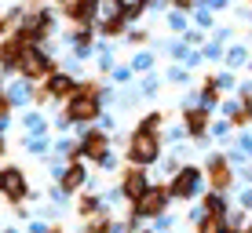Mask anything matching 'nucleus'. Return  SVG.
Segmentation results:
<instances>
[{"instance_id":"22","label":"nucleus","mask_w":252,"mask_h":233,"mask_svg":"<svg viewBox=\"0 0 252 233\" xmlns=\"http://www.w3.org/2000/svg\"><path fill=\"white\" fill-rule=\"evenodd\" d=\"M48 201H51V208H55V211H66V204H69V193H66V189L55 182V186L48 189Z\"/></svg>"},{"instance_id":"14","label":"nucleus","mask_w":252,"mask_h":233,"mask_svg":"<svg viewBox=\"0 0 252 233\" xmlns=\"http://www.w3.org/2000/svg\"><path fill=\"white\" fill-rule=\"evenodd\" d=\"M4 95L11 99V106H30V102H37V88H33L30 77H22V80H11L4 88Z\"/></svg>"},{"instance_id":"39","label":"nucleus","mask_w":252,"mask_h":233,"mask_svg":"<svg viewBox=\"0 0 252 233\" xmlns=\"http://www.w3.org/2000/svg\"><path fill=\"white\" fill-rule=\"evenodd\" d=\"M216 84H220V91H230L234 88V77L230 73H220V77H216Z\"/></svg>"},{"instance_id":"20","label":"nucleus","mask_w":252,"mask_h":233,"mask_svg":"<svg viewBox=\"0 0 252 233\" xmlns=\"http://www.w3.org/2000/svg\"><path fill=\"white\" fill-rule=\"evenodd\" d=\"M117 7H121V15H125L128 22H135L139 15L150 7V0H117Z\"/></svg>"},{"instance_id":"10","label":"nucleus","mask_w":252,"mask_h":233,"mask_svg":"<svg viewBox=\"0 0 252 233\" xmlns=\"http://www.w3.org/2000/svg\"><path fill=\"white\" fill-rule=\"evenodd\" d=\"M77 128H81V160L95 164L110 150V131L99 128V124H77Z\"/></svg>"},{"instance_id":"9","label":"nucleus","mask_w":252,"mask_h":233,"mask_svg":"<svg viewBox=\"0 0 252 233\" xmlns=\"http://www.w3.org/2000/svg\"><path fill=\"white\" fill-rule=\"evenodd\" d=\"M121 193H125V204H135L139 197L146 193V189L154 186V175H150V168H139V164H128L125 171H121Z\"/></svg>"},{"instance_id":"42","label":"nucleus","mask_w":252,"mask_h":233,"mask_svg":"<svg viewBox=\"0 0 252 233\" xmlns=\"http://www.w3.org/2000/svg\"><path fill=\"white\" fill-rule=\"evenodd\" d=\"M183 40H187V44H201V33H197V29H187Z\"/></svg>"},{"instance_id":"28","label":"nucleus","mask_w":252,"mask_h":233,"mask_svg":"<svg viewBox=\"0 0 252 233\" xmlns=\"http://www.w3.org/2000/svg\"><path fill=\"white\" fill-rule=\"evenodd\" d=\"M150 66H154V55H150V51H139L135 62H132V70H135V73H146Z\"/></svg>"},{"instance_id":"6","label":"nucleus","mask_w":252,"mask_h":233,"mask_svg":"<svg viewBox=\"0 0 252 233\" xmlns=\"http://www.w3.org/2000/svg\"><path fill=\"white\" fill-rule=\"evenodd\" d=\"M205 179H208V189H223V193H230V186L238 182V168L230 164L227 153H208V157H205Z\"/></svg>"},{"instance_id":"2","label":"nucleus","mask_w":252,"mask_h":233,"mask_svg":"<svg viewBox=\"0 0 252 233\" xmlns=\"http://www.w3.org/2000/svg\"><path fill=\"white\" fill-rule=\"evenodd\" d=\"M161 157H164V139H161V131H143V128H135V131L128 135V142H125V160H128V164L154 168V164H161Z\"/></svg>"},{"instance_id":"24","label":"nucleus","mask_w":252,"mask_h":233,"mask_svg":"<svg viewBox=\"0 0 252 233\" xmlns=\"http://www.w3.org/2000/svg\"><path fill=\"white\" fill-rule=\"evenodd\" d=\"M146 226H150L154 233H164V230H172V226H176V215H172V211H161L158 219H150Z\"/></svg>"},{"instance_id":"23","label":"nucleus","mask_w":252,"mask_h":233,"mask_svg":"<svg viewBox=\"0 0 252 233\" xmlns=\"http://www.w3.org/2000/svg\"><path fill=\"white\" fill-rule=\"evenodd\" d=\"M249 215H252V211H245V208H238V204H234V208L227 211V226L245 230V226H249Z\"/></svg>"},{"instance_id":"19","label":"nucleus","mask_w":252,"mask_h":233,"mask_svg":"<svg viewBox=\"0 0 252 233\" xmlns=\"http://www.w3.org/2000/svg\"><path fill=\"white\" fill-rule=\"evenodd\" d=\"M223 230H227V215H205L194 226V233H223Z\"/></svg>"},{"instance_id":"1","label":"nucleus","mask_w":252,"mask_h":233,"mask_svg":"<svg viewBox=\"0 0 252 233\" xmlns=\"http://www.w3.org/2000/svg\"><path fill=\"white\" fill-rule=\"evenodd\" d=\"M63 113L73 124H95L102 117V88H95L92 80H81L77 91L63 102Z\"/></svg>"},{"instance_id":"44","label":"nucleus","mask_w":252,"mask_h":233,"mask_svg":"<svg viewBox=\"0 0 252 233\" xmlns=\"http://www.w3.org/2000/svg\"><path fill=\"white\" fill-rule=\"evenodd\" d=\"M4 233H26V230H19V226H7Z\"/></svg>"},{"instance_id":"3","label":"nucleus","mask_w":252,"mask_h":233,"mask_svg":"<svg viewBox=\"0 0 252 233\" xmlns=\"http://www.w3.org/2000/svg\"><path fill=\"white\" fill-rule=\"evenodd\" d=\"M205 186H208V179H205V168H197V164H183V168L176 171V175H168V193H172V201H197V197L205 193Z\"/></svg>"},{"instance_id":"35","label":"nucleus","mask_w":252,"mask_h":233,"mask_svg":"<svg viewBox=\"0 0 252 233\" xmlns=\"http://www.w3.org/2000/svg\"><path fill=\"white\" fill-rule=\"evenodd\" d=\"M51 222L48 219H30V226H26V233H48Z\"/></svg>"},{"instance_id":"5","label":"nucleus","mask_w":252,"mask_h":233,"mask_svg":"<svg viewBox=\"0 0 252 233\" xmlns=\"http://www.w3.org/2000/svg\"><path fill=\"white\" fill-rule=\"evenodd\" d=\"M172 204H176V201H172L168 186H158V182H154V186H150V189H146V193L135 201V204H128V211L139 215L143 222H150V219H158L161 211H168Z\"/></svg>"},{"instance_id":"7","label":"nucleus","mask_w":252,"mask_h":233,"mask_svg":"<svg viewBox=\"0 0 252 233\" xmlns=\"http://www.w3.org/2000/svg\"><path fill=\"white\" fill-rule=\"evenodd\" d=\"M77 77L73 73H51V77H44V84H37V106H44V102H66L69 95L77 91Z\"/></svg>"},{"instance_id":"29","label":"nucleus","mask_w":252,"mask_h":233,"mask_svg":"<svg viewBox=\"0 0 252 233\" xmlns=\"http://www.w3.org/2000/svg\"><path fill=\"white\" fill-rule=\"evenodd\" d=\"M168 29H176V33H187V15L179 11V7L168 15Z\"/></svg>"},{"instance_id":"16","label":"nucleus","mask_w":252,"mask_h":233,"mask_svg":"<svg viewBox=\"0 0 252 233\" xmlns=\"http://www.w3.org/2000/svg\"><path fill=\"white\" fill-rule=\"evenodd\" d=\"M201 204H205V211L208 215H227L234 204L227 201V193H223V189H205L201 193Z\"/></svg>"},{"instance_id":"4","label":"nucleus","mask_w":252,"mask_h":233,"mask_svg":"<svg viewBox=\"0 0 252 233\" xmlns=\"http://www.w3.org/2000/svg\"><path fill=\"white\" fill-rule=\"evenodd\" d=\"M0 197L7 204H26V201H40V189L30 186V179L19 164H4L0 168Z\"/></svg>"},{"instance_id":"30","label":"nucleus","mask_w":252,"mask_h":233,"mask_svg":"<svg viewBox=\"0 0 252 233\" xmlns=\"http://www.w3.org/2000/svg\"><path fill=\"white\" fill-rule=\"evenodd\" d=\"M208 135H212V139H227V135H230V120H212Z\"/></svg>"},{"instance_id":"33","label":"nucleus","mask_w":252,"mask_h":233,"mask_svg":"<svg viewBox=\"0 0 252 233\" xmlns=\"http://www.w3.org/2000/svg\"><path fill=\"white\" fill-rule=\"evenodd\" d=\"M110 73H114V80H117V84H128V80H132V73H135V70H132V66H114Z\"/></svg>"},{"instance_id":"38","label":"nucleus","mask_w":252,"mask_h":233,"mask_svg":"<svg viewBox=\"0 0 252 233\" xmlns=\"http://www.w3.org/2000/svg\"><path fill=\"white\" fill-rule=\"evenodd\" d=\"M168 80H172V84H187V70H183V66H176V70H168Z\"/></svg>"},{"instance_id":"43","label":"nucleus","mask_w":252,"mask_h":233,"mask_svg":"<svg viewBox=\"0 0 252 233\" xmlns=\"http://www.w3.org/2000/svg\"><path fill=\"white\" fill-rule=\"evenodd\" d=\"M7 153V131H0V157Z\"/></svg>"},{"instance_id":"36","label":"nucleus","mask_w":252,"mask_h":233,"mask_svg":"<svg viewBox=\"0 0 252 233\" xmlns=\"http://www.w3.org/2000/svg\"><path fill=\"white\" fill-rule=\"evenodd\" d=\"M69 128H73V120H69L66 113H59V117H55V131H59V135H66Z\"/></svg>"},{"instance_id":"12","label":"nucleus","mask_w":252,"mask_h":233,"mask_svg":"<svg viewBox=\"0 0 252 233\" xmlns=\"http://www.w3.org/2000/svg\"><path fill=\"white\" fill-rule=\"evenodd\" d=\"M102 11V0H66V15L73 26H95Z\"/></svg>"},{"instance_id":"25","label":"nucleus","mask_w":252,"mask_h":233,"mask_svg":"<svg viewBox=\"0 0 252 233\" xmlns=\"http://www.w3.org/2000/svg\"><path fill=\"white\" fill-rule=\"evenodd\" d=\"M245 62H249V48L234 44V48L227 51V66H230V70H238V66H245Z\"/></svg>"},{"instance_id":"46","label":"nucleus","mask_w":252,"mask_h":233,"mask_svg":"<svg viewBox=\"0 0 252 233\" xmlns=\"http://www.w3.org/2000/svg\"><path fill=\"white\" fill-rule=\"evenodd\" d=\"M48 233H63V226H51V230H48Z\"/></svg>"},{"instance_id":"17","label":"nucleus","mask_w":252,"mask_h":233,"mask_svg":"<svg viewBox=\"0 0 252 233\" xmlns=\"http://www.w3.org/2000/svg\"><path fill=\"white\" fill-rule=\"evenodd\" d=\"M22 150L30 153V157H51L55 142H48V135H26V139H22Z\"/></svg>"},{"instance_id":"15","label":"nucleus","mask_w":252,"mask_h":233,"mask_svg":"<svg viewBox=\"0 0 252 233\" xmlns=\"http://www.w3.org/2000/svg\"><path fill=\"white\" fill-rule=\"evenodd\" d=\"M110 208H106V201H102V193H84L81 201H77V215H81V219H95V215H106Z\"/></svg>"},{"instance_id":"31","label":"nucleus","mask_w":252,"mask_h":233,"mask_svg":"<svg viewBox=\"0 0 252 233\" xmlns=\"http://www.w3.org/2000/svg\"><path fill=\"white\" fill-rule=\"evenodd\" d=\"M158 73H154V77H146V80L143 84H139V95H143V99H150V95H158Z\"/></svg>"},{"instance_id":"49","label":"nucleus","mask_w":252,"mask_h":233,"mask_svg":"<svg viewBox=\"0 0 252 233\" xmlns=\"http://www.w3.org/2000/svg\"><path fill=\"white\" fill-rule=\"evenodd\" d=\"M59 4H63V7H66V0H59Z\"/></svg>"},{"instance_id":"8","label":"nucleus","mask_w":252,"mask_h":233,"mask_svg":"<svg viewBox=\"0 0 252 233\" xmlns=\"http://www.w3.org/2000/svg\"><path fill=\"white\" fill-rule=\"evenodd\" d=\"M19 73H22V77H30V80H44V77L55 73V58H51L40 44H37V48H22Z\"/></svg>"},{"instance_id":"48","label":"nucleus","mask_w":252,"mask_h":233,"mask_svg":"<svg viewBox=\"0 0 252 233\" xmlns=\"http://www.w3.org/2000/svg\"><path fill=\"white\" fill-rule=\"evenodd\" d=\"M245 230H249V233H252V219H249V226H245Z\"/></svg>"},{"instance_id":"47","label":"nucleus","mask_w":252,"mask_h":233,"mask_svg":"<svg viewBox=\"0 0 252 233\" xmlns=\"http://www.w3.org/2000/svg\"><path fill=\"white\" fill-rule=\"evenodd\" d=\"M139 233H154V230H150V226H143V230H139Z\"/></svg>"},{"instance_id":"21","label":"nucleus","mask_w":252,"mask_h":233,"mask_svg":"<svg viewBox=\"0 0 252 233\" xmlns=\"http://www.w3.org/2000/svg\"><path fill=\"white\" fill-rule=\"evenodd\" d=\"M139 128H143V131H161V128H164V113H161V109H150V113L139 120Z\"/></svg>"},{"instance_id":"27","label":"nucleus","mask_w":252,"mask_h":233,"mask_svg":"<svg viewBox=\"0 0 252 233\" xmlns=\"http://www.w3.org/2000/svg\"><path fill=\"white\" fill-rule=\"evenodd\" d=\"M102 201H106V208L114 211V208H121V201H125V193H121V186H110L106 193H102Z\"/></svg>"},{"instance_id":"37","label":"nucleus","mask_w":252,"mask_h":233,"mask_svg":"<svg viewBox=\"0 0 252 233\" xmlns=\"http://www.w3.org/2000/svg\"><path fill=\"white\" fill-rule=\"evenodd\" d=\"M238 182H241V186H252V160H249V164H241V171H238Z\"/></svg>"},{"instance_id":"41","label":"nucleus","mask_w":252,"mask_h":233,"mask_svg":"<svg viewBox=\"0 0 252 233\" xmlns=\"http://www.w3.org/2000/svg\"><path fill=\"white\" fill-rule=\"evenodd\" d=\"M143 40H146L143 29H132V33H128V44H143Z\"/></svg>"},{"instance_id":"40","label":"nucleus","mask_w":252,"mask_h":233,"mask_svg":"<svg viewBox=\"0 0 252 233\" xmlns=\"http://www.w3.org/2000/svg\"><path fill=\"white\" fill-rule=\"evenodd\" d=\"M168 4H172V7H179V11H190V7H194L197 0H168Z\"/></svg>"},{"instance_id":"32","label":"nucleus","mask_w":252,"mask_h":233,"mask_svg":"<svg viewBox=\"0 0 252 233\" xmlns=\"http://www.w3.org/2000/svg\"><path fill=\"white\" fill-rule=\"evenodd\" d=\"M234 146H238V150H241V153H245V157L252 160V131H241L238 139H234Z\"/></svg>"},{"instance_id":"13","label":"nucleus","mask_w":252,"mask_h":233,"mask_svg":"<svg viewBox=\"0 0 252 233\" xmlns=\"http://www.w3.org/2000/svg\"><path fill=\"white\" fill-rule=\"evenodd\" d=\"M183 128H187V135H190L194 142H205V139H208V128H212L208 109H205V106H190L187 113H183Z\"/></svg>"},{"instance_id":"45","label":"nucleus","mask_w":252,"mask_h":233,"mask_svg":"<svg viewBox=\"0 0 252 233\" xmlns=\"http://www.w3.org/2000/svg\"><path fill=\"white\" fill-rule=\"evenodd\" d=\"M223 233H249V230H234V226H227V230H223Z\"/></svg>"},{"instance_id":"34","label":"nucleus","mask_w":252,"mask_h":233,"mask_svg":"<svg viewBox=\"0 0 252 233\" xmlns=\"http://www.w3.org/2000/svg\"><path fill=\"white\" fill-rule=\"evenodd\" d=\"M238 208L252 211V186H241V193H238Z\"/></svg>"},{"instance_id":"50","label":"nucleus","mask_w":252,"mask_h":233,"mask_svg":"<svg viewBox=\"0 0 252 233\" xmlns=\"http://www.w3.org/2000/svg\"><path fill=\"white\" fill-rule=\"evenodd\" d=\"M164 233H172V230H164Z\"/></svg>"},{"instance_id":"26","label":"nucleus","mask_w":252,"mask_h":233,"mask_svg":"<svg viewBox=\"0 0 252 233\" xmlns=\"http://www.w3.org/2000/svg\"><path fill=\"white\" fill-rule=\"evenodd\" d=\"M92 168H99V171H117V153H114V146H110V150L102 153V157L95 160Z\"/></svg>"},{"instance_id":"18","label":"nucleus","mask_w":252,"mask_h":233,"mask_svg":"<svg viewBox=\"0 0 252 233\" xmlns=\"http://www.w3.org/2000/svg\"><path fill=\"white\" fill-rule=\"evenodd\" d=\"M22 128H26V135H48V117L40 109H30L22 117Z\"/></svg>"},{"instance_id":"11","label":"nucleus","mask_w":252,"mask_h":233,"mask_svg":"<svg viewBox=\"0 0 252 233\" xmlns=\"http://www.w3.org/2000/svg\"><path fill=\"white\" fill-rule=\"evenodd\" d=\"M55 182L63 186V189H66L69 197H73V193H81V189H88V182H92V171H88V160H81V157H77V160H66L63 175H59Z\"/></svg>"}]
</instances>
